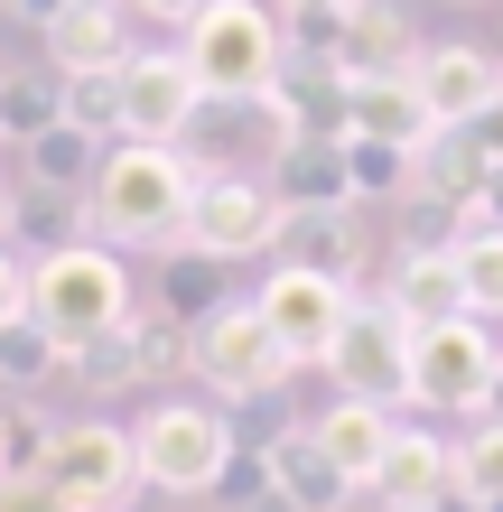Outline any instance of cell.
Masks as SVG:
<instances>
[{
	"instance_id": "4fadbf2b",
	"label": "cell",
	"mask_w": 503,
	"mask_h": 512,
	"mask_svg": "<svg viewBox=\"0 0 503 512\" xmlns=\"http://www.w3.org/2000/svg\"><path fill=\"white\" fill-rule=\"evenodd\" d=\"M410 56H420V38H410V19L392 10V0H354V10L336 19L327 75L336 84H392V75H410Z\"/></svg>"
},
{
	"instance_id": "60d3db41",
	"label": "cell",
	"mask_w": 503,
	"mask_h": 512,
	"mask_svg": "<svg viewBox=\"0 0 503 512\" xmlns=\"http://www.w3.org/2000/svg\"><path fill=\"white\" fill-rule=\"evenodd\" d=\"M476 419H485V429H503V373H494V391H485V410H476Z\"/></svg>"
},
{
	"instance_id": "52a82bcc",
	"label": "cell",
	"mask_w": 503,
	"mask_h": 512,
	"mask_svg": "<svg viewBox=\"0 0 503 512\" xmlns=\"http://www.w3.org/2000/svg\"><path fill=\"white\" fill-rule=\"evenodd\" d=\"M503 373V345L485 317H457V326H429L410 336V410H438V419H476L485 391Z\"/></svg>"
},
{
	"instance_id": "5b68a950",
	"label": "cell",
	"mask_w": 503,
	"mask_h": 512,
	"mask_svg": "<svg viewBox=\"0 0 503 512\" xmlns=\"http://www.w3.org/2000/svg\"><path fill=\"white\" fill-rule=\"evenodd\" d=\"M38 485H47L56 503H66V512H122V503L140 494L131 429H122V419H56Z\"/></svg>"
},
{
	"instance_id": "4316f807",
	"label": "cell",
	"mask_w": 503,
	"mask_h": 512,
	"mask_svg": "<svg viewBox=\"0 0 503 512\" xmlns=\"http://www.w3.org/2000/svg\"><path fill=\"white\" fill-rule=\"evenodd\" d=\"M66 122V75L56 66H10L0 75V140H38V131H56Z\"/></svg>"
},
{
	"instance_id": "8992f818",
	"label": "cell",
	"mask_w": 503,
	"mask_h": 512,
	"mask_svg": "<svg viewBox=\"0 0 503 512\" xmlns=\"http://www.w3.org/2000/svg\"><path fill=\"white\" fill-rule=\"evenodd\" d=\"M187 373L215 391V410L233 401H261V391H289V354L271 345V326L252 317V298H233V308H215L205 326H187Z\"/></svg>"
},
{
	"instance_id": "d590c367",
	"label": "cell",
	"mask_w": 503,
	"mask_h": 512,
	"mask_svg": "<svg viewBox=\"0 0 503 512\" xmlns=\"http://www.w3.org/2000/svg\"><path fill=\"white\" fill-rule=\"evenodd\" d=\"M215 494H233V503H271V447H233Z\"/></svg>"
},
{
	"instance_id": "f35d334b",
	"label": "cell",
	"mask_w": 503,
	"mask_h": 512,
	"mask_svg": "<svg viewBox=\"0 0 503 512\" xmlns=\"http://www.w3.org/2000/svg\"><path fill=\"white\" fill-rule=\"evenodd\" d=\"M122 10H140V19H159V28H187L205 0H122Z\"/></svg>"
},
{
	"instance_id": "83f0119b",
	"label": "cell",
	"mask_w": 503,
	"mask_h": 512,
	"mask_svg": "<svg viewBox=\"0 0 503 512\" xmlns=\"http://www.w3.org/2000/svg\"><path fill=\"white\" fill-rule=\"evenodd\" d=\"M56 373H66V345H56L38 317L0 326V391H10V401H28V391H47Z\"/></svg>"
},
{
	"instance_id": "ee69618b",
	"label": "cell",
	"mask_w": 503,
	"mask_h": 512,
	"mask_svg": "<svg viewBox=\"0 0 503 512\" xmlns=\"http://www.w3.org/2000/svg\"><path fill=\"white\" fill-rule=\"evenodd\" d=\"M420 512H476V503H457V494H448V503H420Z\"/></svg>"
},
{
	"instance_id": "4dcf8cb0",
	"label": "cell",
	"mask_w": 503,
	"mask_h": 512,
	"mask_svg": "<svg viewBox=\"0 0 503 512\" xmlns=\"http://www.w3.org/2000/svg\"><path fill=\"white\" fill-rule=\"evenodd\" d=\"M457 280H466V308L494 326V317H503V224H476V233L457 243Z\"/></svg>"
},
{
	"instance_id": "ffe728a7",
	"label": "cell",
	"mask_w": 503,
	"mask_h": 512,
	"mask_svg": "<svg viewBox=\"0 0 503 512\" xmlns=\"http://www.w3.org/2000/svg\"><path fill=\"white\" fill-rule=\"evenodd\" d=\"M336 503H354V485L336 475V457L308 438V419H299V429L271 447V512H336Z\"/></svg>"
},
{
	"instance_id": "e575fe53",
	"label": "cell",
	"mask_w": 503,
	"mask_h": 512,
	"mask_svg": "<svg viewBox=\"0 0 503 512\" xmlns=\"http://www.w3.org/2000/svg\"><path fill=\"white\" fill-rule=\"evenodd\" d=\"M224 429H233V447H280L289 429H299V410H289L280 391H261V401H233L224 410Z\"/></svg>"
},
{
	"instance_id": "d4e9b609",
	"label": "cell",
	"mask_w": 503,
	"mask_h": 512,
	"mask_svg": "<svg viewBox=\"0 0 503 512\" xmlns=\"http://www.w3.org/2000/svg\"><path fill=\"white\" fill-rule=\"evenodd\" d=\"M103 149H112V140L56 122V131H38V140H19V168H28V187H38V196H84V187H94V168H103Z\"/></svg>"
},
{
	"instance_id": "1f68e13d",
	"label": "cell",
	"mask_w": 503,
	"mask_h": 512,
	"mask_svg": "<svg viewBox=\"0 0 503 512\" xmlns=\"http://www.w3.org/2000/svg\"><path fill=\"white\" fill-rule=\"evenodd\" d=\"M457 503L503 512V429H485V419L457 438Z\"/></svg>"
},
{
	"instance_id": "f1b7e54d",
	"label": "cell",
	"mask_w": 503,
	"mask_h": 512,
	"mask_svg": "<svg viewBox=\"0 0 503 512\" xmlns=\"http://www.w3.org/2000/svg\"><path fill=\"white\" fill-rule=\"evenodd\" d=\"M47 438H56V419L0 391V485H38V466H47Z\"/></svg>"
},
{
	"instance_id": "b9f144b4",
	"label": "cell",
	"mask_w": 503,
	"mask_h": 512,
	"mask_svg": "<svg viewBox=\"0 0 503 512\" xmlns=\"http://www.w3.org/2000/svg\"><path fill=\"white\" fill-rule=\"evenodd\" d=\"M289 10H354V0H280V19H289Z\"/></svg>"
},
{
	"instance_id": "5bb4252c",
	"label": "cell",
	"mask_w": 503,
	"mask_h": 512,
	"mask_svg": "<svg viewBox=\"0 0 503 512\" xmlns=\"http://www.w3.org/2000/svg\"><path fill=\"white\" fill-rule=\"evenodd\" d=\"M382 512H420V503H448L457 494V447L438 429H392V447H382L373 485H364Z\"/></svg>"
},
{
	"instance_id": "d6a6232c",
	"label": "cell",
	"mask_w": 503,
	"mask_h": 512,
	"mask_svg": "<svg viewBox=\"0 0 503 512\" xmlns=\"http://www.w3.org/2000/svg\"><path fill=\"white\" fill-rule=\"evenodd\" d=\"M66 122L94 131V140H122V66L103 75H66Z\"/></svg>"
},
{
	"instance_id": "603a6c76",
	"label": "cell",
	"mask_w": 503,
	"mask_h": 512,
	"mask_svg": "<svg viewBox=\"0 0 503 512\" xmlns=\"http://www.w3.org/2000/svg\"><path fill=\"white\" fill-rule=\"evenodd\" d=\"M410 187L438 196V205H457V215H476L485 187H494V159H485L466 131H429V140H420V159H410Z\"/></svg>"
},
{
	"instance_id": "836d02e7",
	"label": "cell",
	"mask_w": 503,
	"mask_h": 512,
	"mask_svg": "<svg viewBox=\"0 0 503 512\" xmlns=\"http://www.w3.org/2000/svg\"><path fill=\"white\" fill-rule=\"evenodd\" d=\"M345 168H354V196H382V205H401L410 196V149H392V140H345Z\"/></svg>"
},
{
	"instance_id": "8fae6325",
	"label": "cell",
	"mask_w": 503,
	"mask_h": 512,
	"mask_svg": "<svg viewBox=\"0 0 503 512\" xmlns=\"http://www.w3.org/2000/svg\"><path fill=\"white\" fill-rule=\"evenodd\" d=\"M196 112H205V94H196V66L177 47H131L122 56V140L177 149L196 131Z\"/></svg>"
},
{
	"instance_id": "44dd1931",
	"label": "cell",
	"mask_w": 503,
	"mask_h": 512,
	"mask_svg": "<svg viewBox=\"0 0 503 512\" xmlns=\"http://www.w3.org/2000/svg\"><path fill=\"white\" fill-rule=\"evenodd\" d=\"M429 103H420V84L392 75V84H345V140H392L420 159V140H429Z\"/></svg>"
},
{
	"instance_id": "2e32d148",
	"label": "cell",
	"mask_w": 503,
	"mask_h": 512,
	"mask_svg": "<svg viewBox=\"0 0 503 512\" xmlns=\"http://www.w3.org/2000/svg\"><path fill=\"white\" fill-rule=\"evenodd\" d=\"M271 196L289 215H317V205H364L354 196V168H345V140L336 131H299L271 149Z\"/></svg>"
},
{
	"instance_id": "e0dca14e",
	"label": "cell",
	"mask_w": 503,
	"mask_h": 512,
	"mask_svg": "<svg viewBox=\"0 0 503 512\" xmlns=\"http://www.w3.org/2000/svg\"><path fill=\"white\" fill-rule=\"evenodd\" d=\"M382 308L401 317V336H429V326L476 317L466 308V280H457V252H401L392 280H382Z\"/></svg>"
},
{
	"instance_id": "74e56055",
	"label": "cell",
	"mask_w": 503,
	"mask_h": 512,
	"mask_svg": "<svg viewBox=\"0 0 503 512\" xmlns=\"http://www.w3.org/2000/svg\"><path fill=\"white\" fill-rule=\"evenodd\" d=\"M466 140H476V149H485V159L503 168V103H485V112H476V122H466Z\"/></svg>"
},
{
	"instance_id": "6da1fadb",
	"label": "cell",
	"mask_w": 503,
	"mask_h": 512,
	"mask_svg": "<svg viewBox=\"0 0 503 512\" xmlns=\"http://www.w3.org/2000/svg\"><path fill=\"white\" fill-rule=\"evenodd\" d=\"M196 159L187 149H150V140H112L94 187H84V215H94V243L112 252H177L187 243V205H196Z\"/></svg>"
},
{
	"instance_id": "8d00e7d4",
	"label": "cell",
	"mask_w": 503,
	"mask_h": 512,
	"mask_svg": "<svg viewBox=\"0 0 503 512\" xmlns=\"http://www.w3.org/2000/svg\"><path fill=\"white\" fill-rule=\"evenodd\" d=\"M19 317H28V261L0 243V326H19Z\"/></svg>"
},
{
	"instance_id": "484cf974",
	"label": "cell",
	"mask_w": 503,
	"mask_h": 512,
	"mask_svg": "<svg viewBox=\"0 0 503 512\" xmlns=\"http://www.w3.org/2000/svg\"><path fill=\"white\" fill-rule=\"evenodd\" d=\"M75 243H94L84 196H38V187H28V196L10 205V252H19V261H47V252H75Z\"/></svg>"
},
{
	"instance_id": "f546056e",
	"label": "cell",
	"mask_w": 503,
	"mask_h": 512,
	"mask_svg": "<svg viewBox=\"0 0 503 512\" xmlns=\"http://www.w3.org/2000/svg\"><path fill=\"white\" fill-rule=\"evenodd\" d=\"M466 233H476V215H457V205H438V196H420V187L392 205V243H401V252H457Z\"/></svg>"
},
{
	"instance_id": "bcb514c9",
	"label": "cell",
	"mask_w": 503,
	"mask_h": 512,
	"mask_svg": "<svg viewBox=\"0 0 503 512\" xmlns=\"http://www.w3.org/2000/svg\"><path fill=\"white\" fill-rule=\"evenodd\" d=\"M0 512H10V485H0Z\"/></svg>"
},
{
	"instance_id": "7a4b0ae2",
	"label": "cell",
	"mask_w": 503,
	"mask_h": 512,
	"mask_svg": "<svg viewBox=\"0 0 503 512\" xmlns=\"http://www.w3.org/2000/svg\"><path fill=\"white\" fill-rule=\"evenodd\" d=\"M177 56L196 66V94L243 112L252 94H271L280 66H289V38H280V10H261V0H205V10L187 19V38H177Z\"/></svg>"
},
{
	"instance_id": "7bdbcfd3",
	"label": "cell",
	"mask_w": 503,
	"mask_h": 512,
	"mask_svg": "<svg viewBox=\"0 0 503 512\" xmlns=\"http://www.w3.org/2000/svg\"><path fill=\"white\" fill-rule=\"evenodd\" d=\"M10 205H19V196H10V187H0V243H10Z\"/></svg>"
},
{
	"instance_id": "ba28073f",
	"label": "cell",
	"mask_w": 503,
	"mask_h": 512,
	"mask_svg": "<svg viewBox=\"0 0 503 512\" xmlns=\"http://www.w3.org/2000/svg\"><path fill=\"white\" fill-rule=\"evenodd\" d=\"M336 382V401H373V410H410V336H401V317L382 308V298L354 289V308L336 326V345H327V364H317Z\"/></svg>"
},
{
	"instance_id": "7dc6e473",
	"label": "cell",
	"mask_w": 503,
	"mask_h": 512,
	"mask_svg": "<svg viewBox=\"0 0 503 512\" xmlns=\"http://www.w3.org/2000/svg\"><path fill=\"white\" fill-rule=\"evenodd\" d=\"M0 149H10V140H0Z\"/></svg>"
},
{
	"instance_id": "d6986e66",
	"label": "cell",
	"mask_w": 503,
	"mask_h": 512,
	"mask_svg": "<svg viewBox=\"0 0 503 512\" xmlns=\"http://www.w3.org/2000/svg\"><path fill=\"white\" fill-rule=\"evenodd\" d=\"M150 345H159V317H150V308H131L122 326H103L94 345H75V354H66V373H75L84 391H94V401H112V391H140V382H159Z\"/></svg>"
},
{
	"instance_id": "9a60e30c",
	"label": "cell",
	"mask_w": 503,
	"mask_h": 512,
	"mask_svg": "<svg viewBox=\"0 0 503 512\" xmlns=\"http://www.w3.org/2000/svg\"><path fill=\"white\" fill-rule=\"evenodd\" d=\"M280 261H299L317 270V280H364V261H373V215L364 205H317V215H289L280 233Z\"/></svg>"
},
{
	"instance_id": "7c38bea8",
	"label": "cell",
	"mask_w": 503,
	"mask_h": 512,
	"mask_svg": "<svg viewBox=\"0 0 503 512\" xmlns=\"http://www.w3.org/2000/svg\"><path fill=\"white\" fill-rule=\"evenodd\" d=\"M410 84H420V103H429L438 131H466L485 103H503V56L476 47V38H420Z\"/></svg>"
},
{
	"instance_id": "9c48e42d",
	"label": "cell",
	"mask_w": 503,
	"mask_h": 512,
	"mask_svg": "<svg viewBox=\"0 0 503 512\" xmlns=\"http://www.w3.org/2000/svg\"><path fill=\"white\" fill-rule=\"evenodd\" d=\"M280 233H289V205L271 196V177H233V168L196 177V205H187V243L196 252H215L233 270V261L280 252Z\"/></svg>"
},
{
	"instance_id": "ab89813d",
	"label": "cell",
	"mask_w": 503,
	"mask_h": 512,
	"mask_svg": "<svg viewBox=\"0 0 503 512\" xmlns=\"http://www.w3.org/2000/svg\"><path fill=\"white\" fill-rule=\"evenodd\" d=\"M0 10H10V19H28V28H47L56 10H66V0H0Z\"/></svg>"
},
{
	"instance_id": "cb8c5ba5",
	"label": "cell",
	"mask_w": 503,
	"mask_h": 512,
	"mask_svg": "<svg viewBox=\"0 0 503 512\" xmlns=\"http://www.w3.org/2000/svg\"><path fill=\"white\" fill-rule=\"evenodd\" d=\"M150 308H159L168 326H205L215 308H233V280H224V261H215V252H196V243L159 252V298H150Z\"/></svg>"
},
{
	"instance_id": "7402d4cb",
	"label": "cell",
	"mask_w": 503,
	"mask_h": 512,
	"mask_svg": "<svg viewBox=\"0 0 503 512\" xmlns=\"http://www.w3.org/2000/svg\"><path fill=\"white\" fill-rule=\"evenodd\" d=\"M392 429H401V410H373V401H336V410L308 419V438L336 457V475H345L354 494L373 485V466H382V447H392Z\"/></svg>"
},
{
	"instance_id": "30bf717a",
	"label": "cell",
	"mask_w": 503,
	"mask_h": 512,
	"mask_svg": "<svg viewBox=\"0 0 503 512\" xmlns=\"http://www.w3.org/2000/svg\"><path fill=\"white\" fill-rule=\"evenodd\" d=\"M345 308H354V289L345 280H317V270H299V261H271L261 289H252V317L271 326V345L289 354V364H327Z\"/></svg>"
},
{
	"instance_id": "ac0fdd59",
	"label": "cell",
	"mask_w": 503,
	"mask_h": 512,
	"mask_svg": "<svg viewBox=\"0 0 503 512\" xmlns=\"http://www.w3.org/2000/svg\"><path fill=\"white\" fill-rule=\"evenodd\" d=\"M38 38H47V66L56 75H103V66H122V56H131L122 0H66Z\"/></svg>"
},
{
	"instance_id": "277c9868",
	"label": "cell",
	"mask_w": 503,
	"mask_h": 512,
	"mask_svg": "<svg viewBox=\"0 0 503 512\" xmlns=\"http://www.w3.org/2000/svg\"><path fill=\"white\" fill-rule=\"evenodd\" d=\"M131 457H140V485H159V494H215L233 429L215 401H159L131 419Z\"/></svg>"
},
{
	"instance_id": "f6af8a7d",
	"label": "cell",
	"mask_w": 503,
	"mask_h": 512,
	"mask_svg": "<svg viewBox=\"0 0 503 512\" xmlns=\"http://www.w3.org/2000/svg\"><path fill=\"white\" fill-rule=\"evenodd\" d=\"M336 512H382V503H373V494H354V503H336Z\"/></svg>"
},
{
	"instance_id": "3957f363",
	"label": "cell",
	"mask_w": 503,
	"mask_h": 512,
	"mask_svg": "<svg viewBox=\"0 0 503 512\" xmlns=\"http://www.w3.org/2000/svg\"><path fill=\"white\" fill-rule=\"evenodd\" d=\"M28 317H38L66 354L94 345L103 326L131 317V261L112 252V243H75V252L28 261Z\"/></svg>"
}]
</instances>
